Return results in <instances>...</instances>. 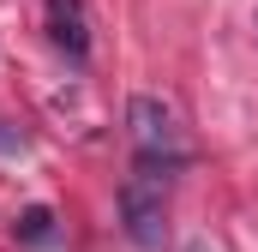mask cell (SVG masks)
<instances>
[{"label": "cell", "instance_id": "1", "mask_svg": "<svg viewBox=\"0 0 258 252\" xmlns=\"http://www.w3.org/2000/svg\"><path fill=\"white\" fill-rule=\"evenodd\" d=\"M162 192H168V186H150V180H138V174L120 186V228H126L132 246H144V252H162V240H168Z\"/></svg>", "mask_w": 258, "mask_h": 252}, {"label": "cell", "instance_id": "3", "mask_svg": "<svg viewBox=\"0 0 258 252\" xmlns=\"http://www.w3.org/2000/svg\"><path fill=\"white\" fill-rule=\"evenodd\" d=\"M48 36L60 42L72 60L90 54V24H84V0H48Z\"/></svg>", "mask_w": 258, "mask_h": 252}, {"label": "cell", "instance_id": "5", "mask_svg": "<svg viewBox=\"0 0 258 252\" xmlns=\"http://www.w3.org/2000/svg\"><path fill=\"white\" fill-rule=\"evenodd\" d=\"M186 252H216V246H204V240H192V246H186Z\"/></svg>", "mask_w": 258, "mask_h": 252}, {"label": "cell", "instance_id": "4", "mask_svg": "<svg viewBox=\"0 0 258 252\" xmlns=\"http://www.w3.org/2000/svg\"><path fill=\"white\" fill-rule=\"evenodd\" d=\"M48 234H54V210H48V204H30V210L18 216V240H30V246H42Z\"/></svg>", "mask_w": 258, "mask_h": 252}, {"label": "cell", "instance_id": "2", "mask_svg": "<svg viewBox=\"0 0 258 252\" xmlns=\"http://www.w3.org/2000/svg\"><path fill=\"white\" fill-rule=\"evenodd\" d=\"M126 126H132V138H138V150L180 156V126H174V108L162 96H132L126 102Z\"/></svg>", "mask_w": 258, "mask_h": 252}]
</instances>
